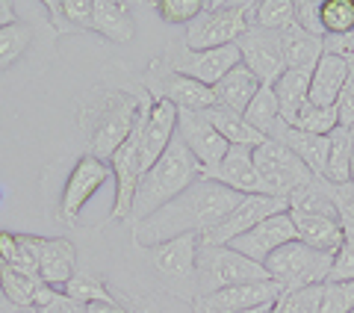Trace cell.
Listing matches in <instances>:
<instances>
[{
    "label": "cell",
    "mask_w": 354,
    "mask_h": 313,
    "mask_svg": "<svg viewBox=\"0 0 354 313\" xmlns=\"http://www.w3.org/2000/svg\"><path fill=\"white\" fill-rule=\"evenodd\" d=\"M151 104L153 98L145 92L139 77L121 69V80H115L113 71H104V80L88 89L74 116L83 151L109 163V156L124 145Z\"/></svg>",
    "instance_id": "cell-1"
},
{
    "label": "cell",
    "mask_w": 354,
    "mask_h": 313,
    "mask_svg": "<svg viewBox=\"0 0 354 313\" xmlns=\"http://www.w3.org/2000/svg\"><path fill=\"white\" fill-rule=\"evenodd\" d=\"M239 201H242V195L234 193V189L201 177V181H195L186 193H180L174 201L160 207L157 213H151L148 219L130 225L133 228L130 240L136 249H151V245L177 240V237H183V233L204 237V233L213 231Z\"/></svg>",
    "instance_id": "cell-2"
},
{
    "label": "cell",
    "mask_w": 354,
    "mask_h": 313,
    "mask_svg": "<svg viewBox=\"0 0 354 313\" xmlns=\"http://www.w3.org/2000/svg\"><path fill=\"white\" fill-rule=\"evenodd\" d=\"M201 177H204L201 163L195 160L189 148L183 145V139L174 133V139L169 148H165V154L142 175L136 195H133V207H130V225H136V222L148 219L151 213H157L160 207H165L180 193H186V189L195 181H201Z\"/></svg>",
    "instance_id": "cell-3"
},
{
    "label": "cell",
    "mask_w": 354,
    "mask_h": 313,
    "mask_svg": "<svg viewBox=\"0 0 354 313\" xmlns=\"http://www.w3.org/2000/svg\"><path fill=\"white\" fill-rule=\"evenodd\" d=\"M198 245H201L198 233H183L177 240L139 249L145 254L157 293L186 301V305L198 298Z\"/></svg>",
    "instance_id": "cell-4"
},
{
    "label": "cell",
    "mask_w": 354,
    "mask_h": 313,
    "mask_svg": "<svg viewBox=\"0 0 354 313\" xmlns=\"http://www.w3.org/2000/svg\"><path fill=\"white\" fill-rule=\"evenodd\" d=\"M290 219L295 225L298 242L310 245L316 251L337 254L342 245V225L337 216V207L328 195V186L322 177H313L304 189L290 198Z\"/></svg>",
    "instance_id": "cell-5"
},
{
    "label": "cell",
    "mask_w": 354,
    "mask_h": 313,
    "mask_svg": "<svg viewBox=\"0 0 354 313\" xmlns=\"http://www.w3.org/2000/svg\"><path fill=\"white\" fill-rule=\"evenodd\" d=\"M254 0H204V12L186 24L183 44L189 51H213L236 44L251 27Z\"/></svg>",
    "instance_id": "cell-6"
},
{
    "label": "cell",
    "mask_w": 354,
    "mask_h": 313,
    "mask_svg": "<svg viewBox=\"0 0 354 313\" xmlns=\"http://www.w3.org/2000/svg\"><path fill=\"white\" fill-rule=\"evenodd\" d=\"M272 281L266 266L248 260L230 245H213L201 242L198 245V296H209L227 287L242 284H260Z\"/></svg>",
    "instance_id": "cell-7"
},
{
    "label": "cell",
    "mask_w": 354,
    "mask_h": 313,
    "mask_svg": "<svg viewBox=\"0 0 354 313\" xmlns=\"http://www.w3.org/2000/svg\"><path fill=\"white\" fill-rule=\"evenodd\" d=\"M330 263H334V254L316 251L304 242H290L283 249L274 251L269 260H266V272L274 284H281L283 293H292V289H304V287H319L328 281L330 275Z\"/></svg>",
    "instance_id": "cell-8"
},
{
    "label": "cell",
    "mask_w": 354,
    "mask_h": 313,
    "mask_svg": "<svg viewBox=\"0 0 354 313\" xmlns=\"http://www.w3.org/2000/svg\"><path fill=\"white\" fill-rule=\"evenodd\" d=\"M106 181H113V172H109V163L97 160L92 154H80L71 166V172L65 175L62 189H59V198H57V207H53V219L59 225H68L74 228L77 219H80L83 207L92 201V195L101 189Z\"/></svg>",
    "instance_id": "cell-9"
},
{
    "label": "cell",
    "mask_w": 354,
    "mask_h": 313,
    "mask_svg": "<svg viewBox=\"0 0 354 313\" xmlns=\"http://www.w3.org/2000/svg\"><path fill=\"white\" fill-rule=\"evenodd\" d=\"M160 60L169 65L171 71L189 77V80H198L201 86H209V89H213L230 69H236L242 62L236 44H225V48H213V51H189L183 44V39L165 42Z\"/></svg>",
    "instance_id": "cell-10"
},
{
    "label": "cell",
    "mask_w": 354,
    "mask_h": 313,
    "mask_svg": "<svg viewBox=\"0 0 354 313\" xmlns=\"http://www.w3.org/2000/svg\"><path fill=\"white\" fill-rule=\"evenodd\" d=\"M251 154H254V166H257V175L266 186V193L274 198H292L298 189H304L313 181L307 166L290 148H283L274 139H266Z\"/></svg>",
    "instance_id": "cell-11"
},
{
    "label": "cell",
    "mask_w": 354,
    "mask_h": 313,
    "mask_svg": "<svg viewBox=\"0 0 354 313\" xmlns=\"http://www.w3.org/2000/svg\"><path fill=\"white\" fill-rule=\"evenodd\" d=\"M139 80L153 100H169V104H174L180 113H204V109H209L216 104L213 89L171 71L160 57L148 62V69Z\"/></svg>",
    "instance_id": "cell-12"
},
{
    "label": "cell",
    "mask_w": 354,
    "mask_h": 313,
    "mask_svg": "<svg viewBox=\"0 0 354 313\" xmlns=\"http://www.w3.org/2000/svg\"><path fill=\"white\" fill-rule=\"evenodd\" d=\"M151 109V107H148ZM148 109L142 113L139 125L133 127V133L124 139V145L109 156V172H113V184H115V201L109 210V222H130V207H133V195L142 181V163H139V130L145 121Z\"/></svg>",
    "instance_id": "cell-13"
},
{
    "label": "cell",
    "mask_w": 354,
    "mask_h": 313,
    "mask_svg": "<svg viewBox=\"0 0 354 313\" xmlns=\"http://www.w3.org/2000/svg\"><path fill=\"white\" fill-rule=\"evenodd\" d=\"M290 210V198H274V195H242L239 204L218 222V225L204 233L201 242H213V245H227L230 240H236L239 233H245L251 228H257L260 222L286 213Z\"/></svg>",
    "instance_id": "cell-14"
},
{
    "label": "cell",
    "mask_w": 354,
    "mask_h": 313,
    "mask_svg": "<svg viewBox=\"0 0 354 313\" xmlns=\"http://www.w3.org/2000/svg\"><path fill=\"white\" fill-rule=\"evenodd\" d=\"M236 48H239L242 65H245L263 86H272L286 71L281 33H272V30H263V27H248L245 36L236 42Z\"/></svg>",
    "instance_id": "cell-15"
},
{
    "label": "cell",
    "mask_w": 354,
    "mask_h": 313,
    "mask_svg": "<svg viewBox=\"0 0 354 313\" xmlns=\"http://www.w3.org/2000/svg\"><path fill=\"white\" fill-rule=\"evenodd\" d=\"M283 296L281 284L274 281H260V284H242V287H227L209 296H198L192 301L195 313H239V310H254V307H269Z\"/></svg>",
    "instance_id": "cell-16"
},
{
    "label": "cell",
    "mask_w": 354,
    "mask_h": 313,
    "mask_svg": "<svg viewBox=\"0 0 354 313\" xmlns=\"http://www.w3.org/2000/svg\"><path fill=\"white\" fill-rule=\"evenodd\" d=\"M295 240L298 237H295V225H292L290 213H278V216L260 222L257 228L239 233V237L230 240L227 245L234 251H239L242 257H248V260L263 266L274 251L283 249V245H290V242H295Z\"/></svg>",
    "instance_id": "cell-17"
},
{
    "label": "cell",
    "mask_w": 354,
    "mask_h": 313,
    "mask_svg": "<svg viewBox=\"0 0 354 313\" xmlns=\"http://www.w3.org/2000/svg\"><path fill=\"white\" fill-rule=\"evenodd\" d=\"M177 109L169 100H153L145 121L139 130V163H142V175H145L153 163L165 154V148L171 145L174 133H177Z\"/></svg>",
    "instance_id": "cell-18"
},
{
    "label": "cell",
    "mask_w": 354,
    "mask_h": 313,
    "mask_svg": "<svg viewBox=\"0 0 354 313\" xmlns=\"http://www.w3.org/2000/svg\"><path fill=\"white\" fill-rule=\"evenodd\" d=\"M177 136L189 148V154L201 163V169L209 172L221 163L230 145L221 139V133L209 125L201 113H177Z\"/></svg>",
    "instance_id": "cell-19"
},
{
    "label": "cell",
    "mask_w": 354,
    "mask_h": 313,
    "mask_svg": "<svg viewBox=\"0 0 354 313\" xmlns=\"http://www.w3.org/2000/svg\"><path fill=\"white\" fill-rule=\"evenodd\" d=\"M204 177L234 189L239 195H269L263 181H260V175H257V166H254L251 148H239V145H230L227 154L221 156V163L216 169L204 172Z\"/></svg>",
    "instance_id": "cell-20"
},
{
    "label": "cell",
    "mask_w": 354,
    "mask_h": 313,
    "mask_svg": "<svg viewBox=\"0 0 354 313\" xmlns=\"http://www.w3.org/2000/svg\"><path fill=\"white\" fill-rule=\"evenodd\" d=\"M77 272V245L65 237H41L39 245V278L41 284L65 289Z\"/></svg>",
    "instance_id": "cell-21"
},
{
    "label": "cell",
    "mask_w": 354,
    "mask_h": 313,
    "mask_svg": "<svg viewBox=\"0 0 354 313\" xmlns=\"http://www.w3.org/2000/svg\"><path fill=\"white\" fill-rule=\"evenodd\" d=\"M269 139L281 142L283 148H290L298 160H301L310 175L313 177H322L325 175V163H328V136H316V133H304L292 125H286L281 118L274 130L269 133Z\"/></svg>",
    "instance_id": "cell-22"
},
{
    "label": "cell",
    "mask_w": 354,
    "mask_h": 313,
    "mask_svg": "<svg viewBox=\"0 0 354 313\" xmlns=\"http://www.w3.org/2000/svg\"><path fill=\"white\" fill-rule=\"evenodd\" d=\"M92 36H101L115 44L133 42L136 36L133 6L124 0H92Z\"/></svg>",
    "instance_id": "cell-23"
},
{
    "label": "cell",
    "mask_w": 354,
    "mask_h": 313,
    "mask_svg": "<svg viewBox=\"0 0 354 313\" xmlns=\"http://www.w3.org/2000/svg\"><path fill=\"white\" fill-rule=\"evenodd\" d=\"M351 65L354 62H348V60L322 53V60H319L316 69L310 71V104L313 107H337L342 86L348 83Z\"/></svg>",
    "instance_id": "cell-24"
},
{
    "label": "cell",
    "mask_w": 354,
    "mask_h": 313,
    "mask_svg": "<svg viewBox=\"0 0 354 313\" xmlns=\"http://www.w3.org/2000/svg\"><path fill=\"white\" fill-rule=\"evenodd\" d=\"M260 86H263V83L245 69V65L239 62L236 69H230V71L213 86V98H216L218 107H227V109H234V113H245Z\"/></svg>",
    "instance_id": "cell-25"
},
{
    "label": "cell",
    "mask_w": 354,
    "mask_h": 313,
    "mask_svg": "<svg viewBox=\"0 0 354 313\" xmlns=\"http://www.w3.org/2000/svg\"><path fill=\"white\" fill-rule=\"evenodd\" d=\"M36 39H39V24L30 18H18L12 24L0 27V74L12 71L32 51Z\"/></svg>",
    "instance_id": "cell-26"
},
{
    "label": "cell",
    "mask_w": 354,
    "mask_h": 313,
    "mask_svg": "<svg viewBox=\"0 0 354 313\" xmlns=\"http://www.w3.org/2000/svg\"><path fill=\"white\" fill-rule=\"evenodd\" d=\"M41 6L59 36L92 33V0H44Z\"/></svg>",
    "instance_id": "cell-27"
},
{
    "label": "cell",
    "mask_w": 354,
    "mask_h": 313,
    "mask_svg": "<svg viewBox=\"0 0 354 313\" xmlns=\"http://www.w3.org/2000/svg\"><path fill=\"white\" fill-rule=\"evenodd\" d=\"M281 48H283V65L292 71H313L316 62L322 60V39L310 36L298 24H290L281 33Z\"/></svg>",
    "instance_id": "cell-28"
},
{
    "label": "cell",
    "mask_w": 354,
    "mask_h": 313,
    "mask_svg": "<svg viewBox=\"0 0 354 313\" xmlns=\"http://www.w3.org/2000/svg\"><path fill=\"white\" fill-rule=\"evenodd\" d=\"M201 116L221 133V139H225L227 145H239V148H251V151H254L257 145L266 142V136H260V133L248 125L245 116L234 113V109H227V107L213 104L209 109H204Z\"/></svg>",
    "instance_id": "cell-29"
},
{
    "label": "cell",
    "mask_w": 354,
    "mask_h": 313,
    "mask_svg": "<svg viewBox=\"0 0 354 313\" xmlns=\"http://www.w3.org/2000/svg\"><path fill=\"white\" fill-rule=\"evenodd\" d=\"M272 89H274V98H278V107H281V118L286 125H295L298 113L310 104V74L286 69L278 80L272 83Z\"/></svg>",
    "instance_id": "cell-30"
},
{
    "label": "cell",
    "mask_w": 354,
    "mask_h": 313,
    "mask_svg": "<svg viewBox=\"0 0 354 313\" xmlns=\"http://www.w3.org/2000/svg\"><path fill=\"white\" fill-rule=\"evenodd\" d=\"M322 181L351 184V130L337 127L328 136V163H325Z\"/></svg>",
    "instance_id": "cell-31"
},
{
    "label": "cell",
    "mask_w": 354,
    "mask_h": 313,
    "mask_svg": "<svg viewBox=\"0 0 354 313\" xmlns=\"http://www.w3.org/2000/svg\"><path fill=\"white\" fill-rule=\"evenodd\" d=\"M242 116H245V121L260 133V136L269 139V133L281 121V107H278V98H274V89L272 86H260L257 95H254V100L248 104V109Z\"/></svg>",
    "instance_id": "cell-32"
},
{
    "label": "cell",
    "mask_w": 354,
    "mask_h": 313,
    "mask_svg": "<svg viewBox=\"0 0 354 313\" xmlns=\"http://www.w3.org/2000/svg\"><path fill=\"white\" fill-rule=\"evenodd\" d=\"M65 296H68L74 305H80V307H86V305H92V301H104V298H115V293H113V287H109L101 275H95V272H88V269H77L74 272V278L68 284H65V289H62Z\"/></svg>",
    "instance_id": "cell-33"
},
{
    "label": "cell",
    "mask_w": 354,
    "mask_h": 313,
    "mask_svg": "<svg viewBox=\"0 0 354 313\" xmlns=\"http://www.w3.org/2000/svg\"><path fill=\"white\" fill-rule=\"evenodd\" d=\"M290 24H295V3L292 0H254L251 27L283 33Z\"/></svg>",
    "instance_id": "cell-34"
},
{
    "label": "cell",
    "mask_w": 354,
    "mask_h": 313,
    "mask_svg": "<svg viewBox=\"0 0 354 313\" xmlns=\"http://www.w3.org/2000/svg\"><path fill=\"white\" fill-rule=\"evenodd\" d=\"M41 281L39 278H30L24 272L12 269V266H0V296H3L6 305L12 307H32V293Z\"/></svg>",
    "instance_id": "cell-35"
},
{
    "label": "cell",
    "mask_w": 354,
    "mask_h": 313,
    "mask_svg": "<svg viewBox=\"0 0 354 313\" xmlns=\"http://www.w3.org/2000/svg\"><path fill=\"white\" fill-rule=\"evenodd\" d=\"M319 21L325 36H342L354 30V0H319Z\"/></svg>",
    "instance_id": "cell-36"
},
{
    "label": "cell",
    "mask_w": 354,
    "mask_h": 313,
    "mask_svg": "<svg viewBox=\"0 0 354 313\" xmlns=\"http://www.w3.org/2000/svg\"><path fill=\"white\" fill-rule=\"evenodd\" d=\"M292 127L304 130V133H316V136H330V133L339 127V118H337L334 107H313V104H307L301 113H298Z\"/></svg>",
    "instance_id": "cell-37"
},
{
    "label": "cell",
    "mask_w": 354,
    "mask_h": 313,
    "mask_svg": "<svg viewBox=\"0 0 354 313\" xmlns=\"http://www.w3.org/2000/svg\"><path fill=\"white\" fill-rule=\"evenodd\" d=\"M274 310L278 313H319L322 310V284L283 293L278 298V305H274Z\"/></svg>",
    "instance_id": "cell-38"
},
{
    "label": "cell",
    "mask_w": 354,
    "mask_h": 313,
    "mask_svg": "<svg viewBox=\"0 0 354 313\" xmlns=\"http://www.w3.org/2000/svg\"><path fill=\"white\" fill-rule=\"evenodd\" d=\"M153 9L165 24H192L204 12V0H157Z\"/></svg>",
    "instance_id": "cell-39"
},
{
    "label": "cell",
    "mask_w": 354,
    "mask_h": 313,
    "mask_svg": "<svg viewBox=\"0 0 354 313\" xmlns=\"http://www.w3.org/2000/svg\"><path fill=\"white\" fill-rule=\"evenodd\" d=\"M354 310V281H325L322 310L319 313H351Z\"/></svg>",
    "instance_id": "cell-40"
},
{
    "label": "cell",
    "mask_w": 354,
    "mask_h": 313,
    "mask_svg": "<svg viewBox=\"0 0 354 313\" xmlns=\"http://www.w3.org/2000/svg\"><path fill=\"white\" fill-rule=\"evenodd\" d=\"M328 281H354V240H342L334 263H330Z\"/></svg>",
    "instance_id": "cell-41"
},
{
    "label": "cell",
    "mask_w": 354,
    "mask_h": 313,
    "mask_svg": "<svg viewBox=\"0 0 354 313\" xmlns=\"http://www.w3.org/2000/svg\"><path fill=\"white\" fill-rule=\"evenodd\" d=\"M295 24L310 36H325L322 21H319V0H295Z\"/></svg>",
    "instance_id": "cell-42"
},
{
    "label": "cell",
    "mask_w": 354,
    "mask_h": 313,
    "mask_svg": "<svg viewBox=\"0 0 354 313\" xmlns=\"http://www.w3.org/2000/svg\"><path fill=\"white\" fill-rule=\"evenodd\" d=\"M337 118H339V127H346L351 130L354 127V69L348 74V83L342 86V92L337 98Z\"/></svg>",
    "instance_id": "cell-43"
},
{
    "label": "cell",
    "mask_w": 354,
    "mask_h": 313,
    "mask_svg": "<svg viewBox=\"0 0 354 313\" xmlns=\"http://www.w3.org/2000/svg\"><path fill=\"white\" fill-rule=\"evenodd\" d=\"M322 53L354 62V30L342 33V36H322Z\"/></svg>",
    "instance_id": "cell-44"
},
{
    "label": "cell",
    "mask_w": 354,
    "mask_h": 313,
    "mask_svg": "<svg viewBox=\"0 0 354 313\" xmlns=\"http://www.w3.org/2000/svg\"><path fill=\"white\" fill-rule=\"evenodd\" d=\"M83 313H133L130 305L124 298H104V301H92V305H86Z\"/></svg>",
    "instance_id": "cell-45"
},
{
    "label": "cell",
    "mask_w": 354,
    "mask_h": 313,
    "mask_svg": "<svg viewBox=\"0 0 354 313\" xmlns=\"http://www.w3.org/2000/svg\"><path fill=\"white\" fill-rule=\"evenodd\" d=\"M59 296H62V289L50 287V284H39V287H36V293H32V307H36V310H44V307H50Z\"/></svg>",
    "instance_id": "cell-46"
},
{
    "label": "cell",
    "mask_w": 354,
    "mask_h": 313,
    "mask_svg": "<svg viewBox=\"0 0 354 313\" xmlns=\"http://www.w3.org/2000/svg\"><path fill=\"white\" fill-rule=\"evenodd\" d=\"M18 254V233L12 231H0V263H12Z\"/></svg>",
    "instance_id": "cell-47"
},
{
    "label": "cell",
    "mask_w": 354,
    "mask_h": 313,
    "mask_svg": "<svg viewBox=\"0 0 354 313\" xmlns=\"http://www.w3.org/2000/svg\"><path fill=\"white\" fill-rule=\"evenodd\" d=\"M41 313H83V307H80V305H74V301L62 293L57 301H53L50 307H44Z\"/></svg>",
    "instance_id": "cell-48"
},
{
    "label": "cell",
    "mask_w": 354,
    "mask_h": 313,
    "mask_svg": "<svg viewBox=\"0 0 354 313\" xmlns=\"http://www.w3.org/2000/svg\"><path fill=\"white\" fill-rule=\"evenodd\" d=\"M12 21H18V6L12 0H0V27L12 24Z\"/></svg>",
    "instance_id": "cell-49"
},
{
    "label": "cell",
    "mask_w": 354,
    "mask_h": 313,
    "mask_svg": "<svg viewBox=\"0 0 354 313\" xmlns=\"http://www.w3.org/2000/svg\"><path fill=\"white\" fill-rule=\"evenodd\" d=\"M351 184H354V127H351Z\"/></svg>",
    "instance_id": "cell-50"
},
{
    "label": "cell",
    "mask_w": 354,
    "mask_h": 313,
    "mask_svg": "<svg viewBox=\"0 0 354 313\" xmlns=\"http://www.w3.org/2000/svg\"><path fill=\"white\" fill-rule=\"evenodd\" d=\"M274 305H278V301H274ZM269 307H272V305H269ZM269 307H254V310H239V313H266Z\"/></svg>",
    "instance_id": "cell-51"
},
{
    "label": "cell",
    "mask_w": 354,
    "mask_h": 313,
    "mask_svg": "<svg viewBox=\"0 0 354 313\" xmlns=\"http://www.w3.org/2000/svg\"><path fill=\"white\" fill-rule=\"evenodd\" d=\"M266 313H278V310H274V305H272V307H269V310H266Z\"/></svg>",
    "instance_id": "cell-52"
},
{
    "label": "cell",
    "mask_w": 354,
    "mask_h": 313,
    "mask_svg": "<svg viewBox=\"0 0 354 313\" xmlns=\"http://www.w3.org/2000/svg\"><path fill=\"white\" fill-rule=\"evenodd\" d=\"M0 198H3V189H0Z\"/></svg>",
    "instance_id": "cell-53"
},
{
    "label": "cell",
    "mask_w": 354,
    "mask_h": 313,
    "mask_svg": "<svg viewBox=\"0 0 354 313\" xmlns=\"http://www.w3.org/2000/svg\"><path fill=\"white\" fill-rule=\"evenodd\" d=\"M351 69H354V65H351Z\"/></svg>",
    "instance_id": "cell-54"
},
{
    "label": "cell",
    "mask_w": 354,
    "mask_h": 313,
    "mask_svg": "<svg viewBox=\"0 0 354 313\" xmlns=\"http://www.w3.org/2000/svg\"><path fill=\"white\" fill-rule=\"evenodd\" d=\"M351 313H354V310H351Z\"/></svg>",
    "instance_id": "cell-55"
}]
</instances>
